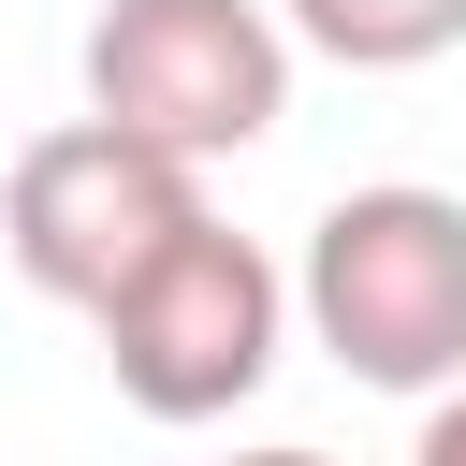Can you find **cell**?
Here are the masks:
<instances>
[{"label": "cell", "mask_w": 466, "mask_h": 466, "mask_svg": "<svg viewBox=\"0 0 466 466\" xmlns=\"http://www.w3.org/2000/svg\"><path fill=\"white\" fill-rule=\"evenodd\" d=\"M291 306L306 335L379 379V393H451L466 379V204L422 189V175H379V189H335L306 262H291Z\"/></svg>", "instance_id": "cell-1"}, {"label": "cell", "mask_w": 466, "mask_h": 466, "mask_svg": "<svg viewBox=\"0 0 466 466\" xmlns=\"http://www.w3.org/2000/svg\"><path fill=\"white\" fill-rule=\"evenodd\" d=\"M175 233H204V160H175V146H146V131H116V116H58V131H29L15 175H0V248H15V277L58 291V306H87V320H102Z\"/></svg>", "instance_id": "cell-2"}, {"label": "cell", "mask_w": 466, "mask_h": 466, "mask_svg": "<svg viewBox=\"0 0 466 466\" xmlns=\"http://www.w3.org/2000/svg\"><path fill=\"white\" fill-rule=\"evenodd\" d=\"M87 116H116L175 160H233L291 116V15L277 0H102Z\"/></svg>", "instance_id": "cell-3"}, {"label": "cell", "mask_w": 466, "mask_h": 466, "mask_svg": "<svg viewBox=\"0 0 466 466\" xmlns=\"http://www.w3.org/2000/svg\"><path fill=\"white\" fill-rule=\"evenodd\" d=\"M102 379L146 408V422H218V408H248L262 379H277V335H291V277L248 248V233H175L102 320Z\"/></svg>", "instance_id": "cell-4"}, {"label": "cell", "mask_w": 466, "mask_h": 466, "mask_svg": "<svg viewBox=\"0 0 466 466\" xmlns=\"http://www.w3.org/2000/svg\"><path fill=\"white\" fill-rule=\"evenodd\" d=\"M277 15H291V44H320L350 73H422L466 44V0H277Z\"/></svg>", "instance_id": "cell-5"}, {"label": "cell", "mask_w": 466, "mask_h": 466, "mask_svg": "<svg viewBox=\"0 0 466 466\" xmlns=\"http://www.w3.org/2000/svg\"><path fill=\"white\" fill-rule=\"evenodd\" d=\"M408 466H466V379L422 393V451H408Z\"/></svg>", "instance_id": "cell-6"}, {"label": "cell", "mask_w": 466, "mask_h": 466, "mask_svg": "<svg viewBox=\"0 0 466 466\" xmlns=\"http://www.w3.org/2000/svg\"><path fill=\"white\" fill-rule=\"evenodd\" d=\"M233 466H335V451H233Z\"/></svg>", "instance_id": "cell-7"}]
</instances>
